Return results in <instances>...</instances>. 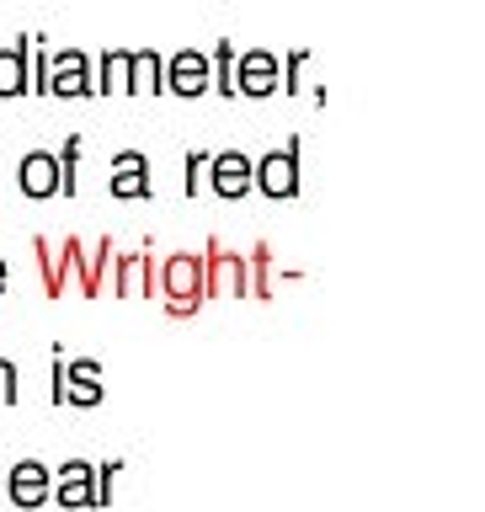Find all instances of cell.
<instances>
[{
    "label": "cell",
    "mask_w": 485,
    "mask_h": 512,
    "mask_svg": "<svg viewBox=\"0 0 485 512\" xmlns=\"http://www.w3.org/2000/svg\"><path fill=\"white\" fill-rule=\"evenodd\" d=\"M160 288H166V310L171 315H192L208 299V256H192V251L166 256V267H160Z\"/></svg>",
    "instance_id": "cell-1"
},
{
    "label": "cell",
    "mask_w": 485,
    "mask_h": 512,
    "mask_svg": "<svg viewBox=\"0 0 485 512\" xmlns=\"http://www.w3.org/2000/svg\"><path fill=\"white\" fill-rule=\"evenodd\" d=\"M251 187L267 192L272 203L278 198H299V139H288L283 150H267L251 160Z\"/></svg>",
    "instance_id": "cell-2"
},
{
    "label": "cell",
    "mask_w": 485,
    "mask_h": 512,
    "mask_svg": "<svg viewBox=\"0 0 485 512\" xmlns=\"http://www.w3.org/2000/svg\"><path fill=\"white\" fill-rule=\"evenodd\" d=\"M48 491H54V470L43 459H16L6 464V502L22 507V512H38L48 507Z\"/></svg>",
    "instance_id": "cell-3"
},
{
    "label": "cell",
    "mask_w": 485,
    "mask_h": 512,
    "mask_svg": "<svg viewBox=\"0 0 485 512\" xmlns=\"http://www.w3.org/2000/svg\"><path fill=\"white\" fill-rule=\"evenodd\" d=\"M235 91L251 96V102H262V96H278L283 80H278V54L272 48H246V54H235Z\"/></svg>",
    "instance_id": "cell-4"
},
{
    "label": "cell",
    "mask_w": 485,
    "mask_h": 512,
    "mask_svg": "<svg viewBox=\"0 0 485 512\" xmlns=\"http://www.w3.org/2000/svg\"><path fill=\"white\" fill-rule=\"evenodd\" d=\"M107 192L118 203H139V198H150L155 182H150V155L144 150H118L112 155V166H107Z\"/></svg>",
    "instance_id": "cell-5"
},
{
    "label": "cell",
    "mask_w": 485,
    "mask_h": 512,
    "mask_svg": "<svg viewBox=\"0 0 485 512\" xmlns=\"http://www.w3.org/2000/svg\"><path fill=\"white\" fill-rule=\"evenodd\" d=\"M48 96H64V102L91 96V59H86V48H59V54H48Z\"/></svg>",
    "instance_id": "cell-6"
},
{
    "label": "cell",
    "mask_w": 485,
    "mask_h": 512,
    "mask_svg": "<svg viewBox=\"0 0 485 512\" xmlns=\"http://www.w3.org/2000/svg\"><path fill=\"white\" fill-rule=\"evenodd\" d=\"M166 91L171 96H203L214 91V75H208V54L203 48H176V54L166 59Z\"/></svg>",
    "instance_id": "cell-7"
},
{
    "label": "cell",
    "mask_w": 485,
    "mask_h": 512,
    "mask_svg": "<svg viewBox=\"0 0 485 512\" xmlns=\"http://www.w3.org/2000/svg\"><path fill=\"white\" fill-rule=\"evenodd\" d=\"M208 187L219 192V198H246L251 192V155L246 150H208Z\"/></svg>",
    "instance_id": "cell-8"
},
{
    "label": "cell",
    "mask_w": 485,
    "mask_h": 512,
    "mask_svg": "<svg viewBox=\"0 0 485 512\" xmlns=\"http://www.w3.org/2000/svg\"><path fill=\"white\" fill-rule=\"evenodd\" d=\"M102 400H107V374H102V363H96V358L64 363V406L91 411V406H102Z\"/></svg>",
    "instance_id": "cell-9"
},
{
    "label": "cell",
    "mask_w": 485,
    "mask_h": 512,
    "mask_svg": "<svg viewBox=\"0 0 485 512\" xmlns=\"http://www.w3.org/2000/svg\"><path fill=\"white\" fill-rule=\"evenodd\" d=\"M16 192L32 198V203L54 198V192H59V160H54V150H27L22 160H16Z\"/></svg>",
    "instance_id": "cell-10"
},
{
    "label": "cell",
    "mask_w": 485,
    "mask_h": 512,
    "mask_svg": "<svg viewBox=\"0 0 485 512\" xmlns=\"http://www.w3.org/2000/svg\"><path fill=\"white\" fill-rule=\"evenodd\" d=\"M27 86H32V32L0 48V102L27 96Z\"/></svg>",
    "instance_id": "cell-11"
},
{
    "label": "cell",
    "mask_w": 485,
    "mask_h": 512,
    "mask_svg": "<svg viewBox=\"0 0 485 512\" xmlns=\"http://www.w3.org/2000/svg\"><path fill=\"white\" fill-rule=\"evenodd\" d=\"M48 502H59L64 512L91 507V459H64L54 470V491H48Z\"/></svg>",
    "instance_id": "cell-12"
},
{
    "label": "cell",
    "mask_w": 485,
    "mask_h": 512,
    "mask_svg": "<svg viewBox=\"0 0 485 512\" xmlns=\"http://www.w3.org/2000/svg\"><path fill=\"white\" fill-rule=\"evenodd\" d=\"M166 91V54L160 48H128V96Z\"/></svg>",
    "instance_id": "cell-13"
},
{
    "label": "cell",
    "mask_w": 485,
    "mask_h": 512,
    "mask_svg": "<svg viewBox=\"0 0 485 512\" xmlns=\"http://www.w3.org/2000/svg\"><path fill=\"white\" fill-rule=\"evenodd\" d=\"M96 96H128V48H107L96 59V80H91Z\"/></svg>",
    "instance_id": "cell-14"
},
{
    "label": "cell",
    "mask_w": 485,
    "mask_h": 512,
    "mask_svg": "<svg viewBox=\"0 0 485 512\" xmlns=\"http://www.w3.org/2000/svg\"><path fill=\"white\" fill-rule=\"evenodd\" d=\"M208 75H214L219 96H235V38H219L214 54H208Z\"/></svg>",
    "instance_id": "cell-15"
},
{
    "label": "cell",
    "mask_w": 485,
    "mask_h": 512,
    "mask_svg": "<svg viewBox=\"0 0 485 512\" xmlns=\"http://www.w3.org/2000/svg\"><path fill=\"white\" fill-rule=\"evenodd\" d=\"M155 283L150 256H118V294H139V288Z\"/></svg>",
    "instance_id": "cell-16"
},
{
    "label": "cell",
    "mask_w": 485,
    "mask_h": 512,
    "mask_svg": "<svg viewBox=\"0 0 485 512\" xmlns=\"http://www.w3.org/2000/svg\"><path fill=\"white\" fill-rule=\"evenodd\" d=\"M118 470H123V459H102V464H91V507H112V491H118Z\"/></svg>",
    "instance_id": "cell-17"
},
{
    "label": "cell",
    "mask_w": 485,
    "mask_h": 512,
    "mask_svg": "<svg viewBox=\"0 0 485 512\" xmlns=\"http://www.w3.org/2000/svg\"><path fill=\"white\" fill-rule=\"evenodd\" d=\"M80 144H86V139H80V134H70V139H64V155H54L59 160V192H64V198H75V187H80Z\"/></svg>",
    "instance_id": "cell-18"
},
{
    "label": "cell",
    "mask_w": 485,
    "mask_h": 512,
    "mask_svg": "<svg viewBox=\"0 0 485 512\" xmlns=\"http://www.w3.org/2000/svg\"><path fill=\"white\" fill-rule=\"evenodd\" d=\"M310 48H288V54L278 59V80H283V91H304V70H310Z\"/></svg>",
    "instance_id": "cell-19"
},
{
    "label": "cell",
    "mask_w": 485,
    "mask_h": 512,
    "mask_svg": "<svg viewBox=\"0 0 485 512\" xmlns=\"http://www.w3.org/2000/svg\"><path fill=\"white\" fill-rule=\"evenodd\" d=\"M203 176H208V150H187V160H182V192L187 198L203 192Z\"/></svg>",
    "instance_id": "cell-20"
},
{
    "label": "cell",
    "mask_w": 485,
    "mask_h": 512,
    "mask_svg": "<svg viewBox=\"0 0 485 512\" xmlns=\"http://www.w3.org/2000/svg\"><path fill=\"white\" fill-rule=\"evenodd\" d=\"M16 400H22V368L0 358V406H16Z\"/></svg>",
    "instance_id": "cell-21"
},
{
    "label": "cell",
    "mask_w": 485,
    "mask_h": 512,
    "mask_svg": "<svg viewBox=\"0 0 485 512\" xmlns=\"http://www.w3.org/2000/svg\"><path fill=\"white\" fill-rule=\"evenodd\" d=\"M6 283H11V267H6V256H0V294H6Z\"/></svg>",
    "instance_id": "cell-22"
},
{
    "label": "cell",
    "mask_w": 485,
    "mask_h": 512,
    "mask_svg": "<svg viewBox=\"0 0 485 512\" xmlns=\"http://www.w3.org/2000/svg\"><path fill=\"white\" fill-rule=\"evenodd\" d=\"M0 502H6V454H0Z\"/></svg>",
    "instance_id": "cell-23"
}]
</instances>
